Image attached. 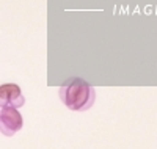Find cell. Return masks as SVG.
Wrapping results in <instances>:
<instances>
[{
  "label": "cell",
  "mask_w": 157,
  "mask_h": 149,
  "mask_svg": "<svg viewBox=\"0 0 157 149\" xmlns=\"http://www.w3.org/2000/svg\"><path fill=\"white\" fill-rule=\"evenodd\" d=\"M0 102L2 107H22L25 99L21 93V88L14 83H3L0 86Z\"/></svg>",
  "instance_id": "obj_3"
},
{
  "label": "cell",
  "mask_w": 157,
  "mask_h": 149,
  "mask_svg": "<svg viewBox=\"0 0 157 149\" xmlns=\"http://www.w3.org/2000/svg\"><path fill=\"white\" fill-rule=\"evenodd\" d=\"M61 102L72 112H85L94 104L96 91L80 77H71L58 90Z\"/></svg>",
  "instance_id": "obj_1"
},
{
  "label": "cell",
  "mask_w": 157,
  "mask_h": 149,
  "mask_svg": "<svg viewBox=\"0 0 157 149\" xmlns=\"http://www.w3.org/2000/svg\"><path fill=\"white\" fill-rule=\"evenodd\" d=\"M24 126L22 115L14 107H2L0 110V130L5 137H13Z\"/></svg>",
  "instance_id": "obj_2"
}]
</instances>
